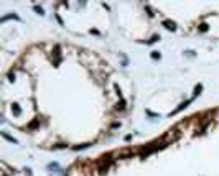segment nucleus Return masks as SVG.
I'll return each mask as SVG.
<instances>
[{
    "instance_id": "obj_1",
    "label": "nucleus",
    "mask_w": 219,
    "mask_h": 176,
    "mask_svg": "<svg viewBox=\"0 0 219 176\" xmlns=\"http://www.w3.org/2000/svg\"><path fill=\"white\" fill-rule=\"evenodd\" d=\"M165 25H167V28H168V30H175V23H173V21L165 20Z\"/></svg>"
},
{
    "instance_id": "obj_2",
    "label": "nucleus",
    "mask_w": 219,
    "mask_h": 176,
    "mask_svg": "<svg viewBox=\"0 0 219 176\" xmlns=\"http://www.w3.org/2000/svg\"><path fill=\"white\" fill-rule=\"evenodd\" d=\"M89 147V143H86V145H79V147H74V150H84V148H87Z\"/></svg>"
},
{
    "instance_id": "obj_3",
    "label": "nucleus",
    "mask_w": 219,
    "mask_h": 176,
    "mask_svg": "<svg viewBox=\"0 0 219 176\" xmlns=\"http://www.w3.org/2000/svg\"><path fill=\"white\" fill-rule=\"evenodd\" d=\"M35 10H36L40 15H43V8H41V7H35Z\"/></svg>"
},
{
    "instance_id": "obj_4",
    "label": "nucleus",
    "mask_w": 219,
    "mask_h": 176,
    "mask_svg": "<svg viewBox=\"0 0 219 176\" xmlns=\"http://www.w3.org/2000/svg\"><path fill=\"white\" fill-rule=\"evenodd\" d=\"M13 112H15V115H20V109H18V107H15V109H13Z\"/></svg>"
},
{
    "instance_id": "obj_5",
    "label": "nucleus",
    "mask_w": 219,
    "mask_h": 176,
    "mask_svg": "<svg viewBox=\"0 0 219 176\" xmlns=\"http://www.w3.org/2000/svg\"><path fill=\"white\" fill-rule=\"evenodd\" d=\"M152 58H155V59H156V58H160V53H156V51H155L153 55H152Z\"/></svg>"
}]
</instances>
